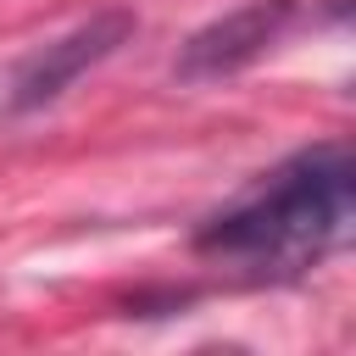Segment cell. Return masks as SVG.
Here are the masks:
<instances>
[{
  "label": "cell",
  "mask_w": 356,
  "mask_h": 356,
  "mask_svg": "<svg viewBox=\"0 0 356 356\" xmlns=\"http://www.w3.org/2000/svg\"><path fill=\"white\" fill-rule=\"evenodd\" d=\"M350 189L356 167L345 145L295 150L284 167L261 172L234 206H222L195 234V250L239 261L250 273H300L345 239Z\"/></svg>",
  "instance_id": "obj_1"
},
{
  "label": "cell",
  "mask_w": 356,
  "mask_h": 356,
  "mask_svg": "<svg viewBox=\"0 0 356 356\" xmlns=\"http://www.w3.org/2000/svg\"><path fill=\"white\" fill-rule=\"evenodd\" d=\"M134 33H139V17H134L128 6H106V11L83 17L78 28L56 33L50 44L28 50V56L17 61L11 83H6V111L22 117V111H39V106L61 100L83 72H95L100 61H111Z\"/></svg>",
  "instance_id": "obj_2"
},
{
  "label": "cell",
  "mask_w": 356,
  "mask_h": 356,
  "mask_svg": "<svg viewBox=\"0 0 356 356\" xmlns=\"http://www.w3.org/2000/svg\"><path fill=\"white\" fill-rule=\"evenodd\" d=\"M295 11H300V0H245V6H234L228 17H217V22H206L184 39L172 72L184 83L228 78V72L250 67L256 56H267L278 44V33L295 22Z\"/></svg>",
  "instance_id": "obj_3"
}]
</instances>
